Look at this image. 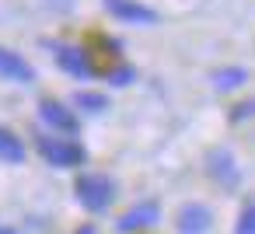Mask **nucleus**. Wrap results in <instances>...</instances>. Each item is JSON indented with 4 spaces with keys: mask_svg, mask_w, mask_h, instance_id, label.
Here are the masks:
<instances>
[{
    "mask_svg": "<svg viewBox=\"0 0 255 234\" xmlns=\"http://www.w3.org/2000/svg\"><path fill=\"white\" fill-rule=\"evenodd\" d=\"M35 147H39V154H42L49 164H56V168H77V164H84V157H88V150H84L81 143L67 140V136H49V133H42V136L35 140Z\"/></svg>",
    "mask_w": 255,
    "mask_h": 234,
    "instance_id": "nucleus-1",
    "label": "nucleus"
},
{
    "mask_svg": "<svg viewBox=\"0 0 255 234\" xmlns=\"http://www.w3.org/2000/svg\"><path fill=\"white\" fill-rule=\"evenodd\" d=\"M74 192H77V203L84 206V210H91V213H102V210H109V203L116 199V189H112V178H105V175H81L77 178V185H74Z\"/></svg>",
    "mask_w": 255,
    "mask_h": 234,
    "instance_id": "nucleus-2",
    "label": "nucleus"
},
{
    "mask_svg": "<svg viewBox=\"0 0 255 234\" xmlns=\"http://www.w3.org/2000/svg\"><path fill=\"white\" fill-rule=\"evenodd\" d=\"M53 56H56V67H60L63 74H70L74 81H91V77H95V67H91V60L84 56V49L56 42V46H53Z\"/></svg>",
    "mask_w": 255,
    "mask_h": 234,
    "instance_id": "nucleus-3",
    "label": "nucleus"
},
{
    "mask_svg": "<svg viewBox=\"0 0 255 234\" xmlns=\"http://www.w3.org/2000/svg\"><path fill=\"white\" fill-rule=\"evenodd\" d=\"M105 11L116 18V21H126V25H157V11L140 4V0H102Z\"/></svg>",
    "mask_w": 255,
    "mask_h": 234,
    "instance_id": "nucleus-4",
    "label": "nucleus"
},
{
    "mask_svg": "<svg viewBox=\"0 0 255 234\" xmlns=\"http://www.w3.org/2000/svg\"><path fill=\"white\" fill-rule=\"evenodd\" d=\"M39 119L53 129V133H77V116L70 112V105L56 102V98H42L39 102Z\"/></svg>",
    "mask_w": 255,
    "mask_h": 234,
    "instance_id": "nucleus-5",
    "label": "nucleus"
},
{
    "mask_svg": "<svg viewBox=\"0 0 255 234\" xmlns=\"http://www.w3.org/2000/svg\"><path fill=\"white\" fill-rule=\"evenodd\" d=\"M213 227V213L203 203H185L178 210V234H206Z\"/></svg>",
    "mask_w": 255,
    "mask_h": 234,
    "instance_id": "nucleus-6",
    "label": "nucleus"
},
{
    "mask_svg": "<svg viewBox=\"0 0 255 234\" xmlns=\"http://www.w3.org/2000/svg\"><path fill=\"white\" fill-rule=\"evenodd\" d=\"M0 77H4V81H14V84H32V81H35V70H32V63L21 60L18 53L0 49Z\"/></svg>",
    "mask_w": 255,
    "mask_h": 234,
    "instance_id": "nucleus-7",
    "label": "nucleus"
},
{
    "mask_svg": "<svg viewBox=\"0 0 255 234\" xmlns=\"http://www.w3.org/2000/svg\"><path fill=\"white\" fill-rule=\"evenodd\" d=\"M210 175L220 182V185H238V164H234V157H231V150H213L210 154Z\"/></svg>",
    "mask_w": 255,
    "mask_h": 234,
    "instance_id": "nucleus-8",
    "label": "nucleus"
},
{
    "mask_svg": "<svg viewBox=\"0 0 255 234\" xmlns=\"http://www.w3.org/2000/svg\"><path fill=\"white\" fill-rule=\"evenodd\" d=\"M157 203H140V206H133L123 220H119V227L123 231H136V227H147V224H154L157 220Z\"/></svg>",
    "mask_w": 255,
    "mask_h": 234,
    "instance_id": "nucleus-9",
    "label": "nucleus"
},
{
    "mask_svg": "<svg viewBox=\"0 0 255 234\" xmlns=\"http://www.w3.org/2000/svg\"><path fill=\"white\" fill-rule=\"evenodd\" d=\"M0 161L4 164H21L25 161V143L18 140V133L0 126Z\"/></svg>",
    "mask_w": 255,
    "mask_h": 234,
    "instance_id": "nucleus-10",
    "label": "nucleus"
},
{
    "mask_svg": "<svg viewBox=\"0 0 255 234\" xmlns=\"http://www.w3.org/2000/svg\"><path fill=\"white\" fill-rule=\"evenodd\" d=\"M241 84H248V70L245 67H224V70L213 74V88L217 91H234Z\"/></svg>",
    "mask_w": 255,
    "mask_h": 234,
    "instance_id": "nucleus-11",
    "label": "nucleus"
},
{
    "mask_svg": "<svg viewBox=\"0 0 255 234\" xmlns=\"http://www.w3.org/2000/svg\"><path fill=\"white\" fill-rule=\"evenodd\" d=\"M74 105H81V112L98 116V112L109 109V98H105L102 91H77V95H74Z\"/></svg>",
    "mask_w": 255,
    "mask_h": 234,
    "instance_id": "nucleus-12",
    "label": "nucleus"
},
{
    "mask_svg": "<svg viewBox=\"0 0 255 234\" xmlns=\"http://www.w3.org/2000/svg\"><path fill=\"white\" fill-rule=\"evenodd\" d=\"M234 234H255V203L241 210V217H238V227H234Z\"/></svg>",
    "mask_w": 255,
    "mask_h": 234,
    "instance_id": "nucleus-13",
    "label": "nucleus"
},
{
    "mask_svg": "<svg viewBox=\"0 0 255 234\" xmlns=\"http://www.w3.org/2000/svg\"><path fill=\"white\" fill-rule=\"evenodd\" d=\"M129 81H133V70H126V67L112 74V84H129Z\"/></svg>",
    "mask_w": 255,
    "mask_h": 234,
    "instance_id": "nucleus-14",
    "label": "nucleus"
},
{
    "mask_svg": "<svg viewBox=\"0 0 255 234\" xmlns=\"http://www.w3.org/2000/svg\"><path fill=\"white\" fill-rule=\"evenodd\" d=\"M77 234H95V227H91V224H88V227H81V231H77Z\"/></svg>",
    "mask_w": 255,
    "mask_h": 234,
    "instance_id": "nucleus-15",
    "label": "nucleus"
},
{
    "mask_svg": "<svg viewBox=\"0 0 255 234\" xmlns=\"http://www.w3.org/2000/svg\"><path fill=\"white\" fill-rule=\"evenodd\" d=\"M0 234H18V231H11V227H0Z\"/></svg>",
    "mask_w": 255,
    "mask_h": 234,
    "instance_id": "nucleus-16",
    "label": "nucleus"
}]
</instances>
